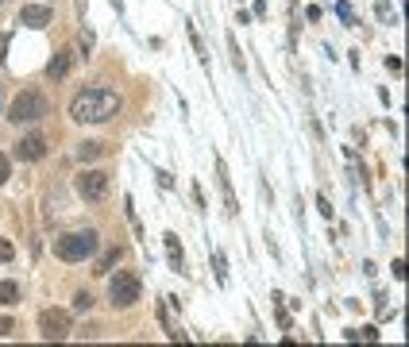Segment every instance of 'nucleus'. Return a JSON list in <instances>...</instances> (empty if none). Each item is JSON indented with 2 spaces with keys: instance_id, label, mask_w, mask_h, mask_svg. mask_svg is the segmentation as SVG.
<instances>
[{
  "instance_id": "f257e3e1",
  "label": "nucleus",
  "mask_w": 409,
  "mask_h": 347,
  "mask_svg": "<svg viewBox=\"0 0 409 347\" xmlns=\"http://www.w3.org/2000/svg\"><path fill=\"white\" fill-rule=\"evenodd\" d=\"M116 112H120V96L112 93V89H101V85L81 89V93L70 101V120H78V124H108Z\"/></svg>"
},
{
  "instance_id": "f03ea898",
  "label": "nucleus",
  "mask_w": 409,
  "mask_h": 347,
  "mask_svg": "<svg viewBox=\"0 0 409 347\" xmlns=\"http://www.w3.org/2000/svg\"><path fill=\"white\" fill-rule=\"evenodd\" d=\"M97 247H101L97 231H70V235H59V240H54V255H59L62 262H81V259H89V255H97Z\"/></svg>"
},
{
  "instance_id": "7ed1b4c3",
  "label": "nucleus",
  "mask_w": 409,
  "mask_h": 347,
  "mask_svg": "<svg viewBox=\"0 0 409 347\" xmlns=\"http://www.w3.org/2000/svg\"><path fill=\"white\" fill-rule=\"evenodd\" d=\"M43 116H47V96L35 93V89H23L8 108V120L12 124H39Z\"/></svg>"
},
{
  "instance_id": "20e7f679",
  "label": "nucleus",
  "mask_w": 409,
  "mask_h": 347,
  "mask_svg": "<svg viewBox=\"0 0 409 347\" xmlns=\"http://www.w3.org/2000/svg\"><path fill=\"white\" fill-rule=\"evenodd\" d=\"M108 301L116 308H132L139 301V274L132 270H116V278L108 282Z\"/></svg>"
},
{
  "instance_id": "39448f33",
  "label": "nucleus",
  "mask_w": 409,
  "mask_h": 347,
  "mask_svg": "<svg viewBox=\"0 0 409 347\" xmlns=\"http://www.w3.org/2000/svg\"><path fill=\"white\" fill-rule=\"evenodd\" d=\"M39 336L54 339V344L70 336V313L66 308H43L39 313Z\"/></svg>"
},
{
  "instance_id": "423d86ee",
  "label": "nucleus",
  "mask_w": 409,
  "mask_h": 347,
  "mask_svg": "<svg viewBox=\"0 0 409 347\" xmlns=\"http://www.w3.org/2000/svg\"><path fill=\"white\" fill-rule=\"evenodd\" d=\"M74 185H78L81 201H101V197L108 193V174L105 170H81Z\"/></svg>"
},
{
  "instance_id": "0eeeda50",
  "label": "nucleus",
  "mask_w": 409,
  "mask_h": 347,
  "mask_svg": "<svg viewBox=\"0 0 409 347\" xmlns=\"http://www.w3.org/2000/svg\"><path fill=\"white\" fill-rule=\"evenodd\" d=\"M216 182H220V193H224V212L228 216H240V201H235V189H232V178H228V162L216 154Z\"/></svg>"
},
{
  "instance_id": "6e6552de",
  "label": "nucleus",
  "mask_w": 409,
  "mask_h": 347,
  "mask_svg": "<svg viewBox=\"0 0 409 347\" xmlns=\"http://www.w3.org/2000/svg\"><path fill=\"white\" fill-rule=\"evenodd\" d=\"M12 154H16L20 162H39L43 154H47V139H43V135H23Z\"/></svg>"
},
{
  "instance_id": "1a4fd4ad",
  "label": "nucleus",
  "mask_w": 409,
  "mask_h": 347,
  "mask_svg": "<svg viewBox=\"0 0 409 347\" xmlns=\"http://www.w3.org/2000/svg\"><path fill=\"white\" fill-rule=\"evenodd\" d=\"M74 58H78L74 50H59V54L50 58V62H47V77H50V81H62V77L74 70Z\"/></svg>"
},
{
  "instance_id": "9d476101",
  "label": "nucleus",
  "mask_w": 409,
  "mask_h": 347,
  "mask_svg": "<svg viewBox=\"0 0 409 347\" xmlns=\"http://www.w3.org/2000/svg\"><path fill=\"white\" fill-rule=\"evenodd\" d=\"M20 23H23V28H35V31L47 28V23H50V8H47V4H28V8L20 12Z\"/></svg>"
},
{
  "instance_id": "9b49d317",
  "label": "nucleus",
  "mask_w": 409,
  "mask_h": 347,
  "mask_svg": "<svg viewBox=\"0 0 409 347\" xmlns=\"http://www.w3.org/2000/svg\"><path fill=\"white\" fill-rule=\"evenodd\" d=\"M162 240H166V259H170V266L182 270V243H178V235L174 231H166Z\"/></svg>"
},
{
  "instance_id": "f8f14e48",
  "label": "nucleus",
  "mask_w": 409,
  "mask_h": 347,
  "mask_svg": "<svg viewBox=\"0 0 409 347\" xmlns=\"http://www.w3.org/2000/svg\"><path fill=\"white\" fill-rule=\"evenodd\" d=\"M116 262H120V247H108L105 255H101V259H97V266H93V274H101V278H105V274H108V270H112V266H116Z\"/></svg>"
},
{
  "instance_id": "ddd939ff",
  "label": "nucleus",
  "mask_w": 409,
  "mask_h": 347,
  "mask_svg": "<svg viewBox=\"0 0 409 347\" xmlns=\"http://www.w3.org/2000/svg\"><path fill=\"white\" fill-rule=\"evenodd\" d=\"M185 31H189V43H193L197 58H201L204 66H209V47H204V39H201V31H197V23H185Z\"/></svg>"
},
{
  "instance_id": "4468645a",
  "label": "nucleus",
  "mask_w": 409,
  "mask_h": 347,
  "mask_svg": "<svg viewBox=\"0 0 409 347\" xmlns=\"http://www.w3.org/2000/svg\"><path fill=\"white\" fill-rule=\"evenodd\" d=\"M20 301V286L16 282H0V305H16Z\"/></svg>"
},
{
  "instance_id": "2eb2a0df",
  "label": "nucleus",
  "mask_w": 409,
  "mask_h": 347,
  "mask_svg": "<svg viewBox=\"0 0 409 347\" xmlns=\"http://www.w3.org/2000/svg\"><path fill=\"white\" fill-rule=\"evenodd\" d=\"M105 154V143H81L78 147V158L81 162H93V158H101Z\"/></svg>"
},
{
  "instance_id": "dca6fc26",
  "label": "nucleus",
  "mask_w": 409,
  "mask_h": 347,
  "mask_svg": "<svg viewBox=\"0 0 409 347\" xmlns=\"http://www.w3.org/2000/svg\"><path fill=\"white\" fill-rule=\"evenodd\" d=\"M213 266H216V282H220V286H228V262H224V255H220V251L213 255Z\"/></svg>"
},
{
  "instance_id": "f3484780",
  "label": "nucleus",
  "mask_w": 409,
  "mask_h": 347,
  "mask_svg": "<svg viewBox=\"0 0 409 347\" xmlns=\"http://www.w3.org/2000/svg\"><path fill=\"white\" fill-rule=\"evenodd\" d=\"M78 47H81V54H85V58L93 54V47H97V39H93V31H89V28L78 35Z\"/></svg>"
},
{
  "instance_id": "a211bd4d",
  "label": "nucleus",
  "mask_w": 409,
  "mask_h": 347,
  "mask_svg": "<svg viewBox=\"0 0 409 347\" xmlns=\"http://www.w3.org/2000/svg\"><path fill=\"white\" fill-rule=\"evenodd\" d=\"M228 50H232V66L244 70V54H240V47H235V35H228Z\"/></svg>"
},
{
  "instance_id": "6ab92c4d",
  "label": "nucleus",
  "mask_w": 409,
  "mask_h": 347,
  "mask_svg": "<svg viewBox=\"0 0 409 347\" xmlns=\"http://www.w3.org/2000/svg\"><path fill=\"white\" fill-rule=\"evenodd\" d=\"M336 16H340L344 23H348V28H355V16H351V4H344V0H340V4H336Z\"/></svg>"
},
{
  "instance_id": "aec40b11",
  "label": "nucleus",
  "mask_w": 409,
  "mask_h": 347,
  "mask_svg": "<svg viewBox=\"0 0 409 347\" xmlns=\"http://www.w3.org/2000/svg\"><path fill=\"white\" fill-rule=\"evenodd\" d=\"M74 308H78V313H89V308H93V297H89L85 289H81L78 297H74Z\"/></svg>"
},
{
  "instance_id": "412c9836",
  "label": "nucleus",
  "mask_w": 409,
  "mask_h": 347,
  "mask_svg": "<svg viewBox=\"0 0 409 347\" xmlns=\"http://www.w3.org/2000/svg\"><path fill=\"white\" fill-rule=\"evenodd\" d=\"M16 259V247H12V240H0V262H12Z\"/></svg>"
},
{
  "instance_id": "4be33fe9",
  "label": "nucleus",
  "mask_w": 409,
  "mask_h": 347,
  "mask_svg": "<svg viewBox=\"0 0 409 347\" xmlns=\"http://www.w3.org/2000/svg\"><path fill=\"white\" fill-rule=\"evenodd\" d=\"M379 16L386 19V23H394V12H390V0H379Z\"/></svg>"
},
{
  "instance_id": "5701e85b",
  "label": "nucleus",
  "mask_w": 409,
  "mask_h": 347,
  "mask_svg": "<svg viewBox=\"0 0 409 347\" xmlns=\"http://www.w3.org/2000/svg\"><path fill=\"white\" fill-rule=\"evenodd\" d=\"M317 209H321L324 216H332V201H328V197H324V193H321V197H317Z\"/></svg>"
},
{
  "instance_id": "b1692460",
  "label": "nucleus",
  "mask_w": 409,
  "mask_h": 347,
  "mask_svg": "<svg viewBox=\"0 0 409 347\" xmlns=\"http://www.w3.org/2000/svg\"><path fill=\"white\" fill-rule=\"evenodd\" d=\"M8 182V154H0V185Z\"/></svg>"
},
{
  "instance_id": "393cba45",
  "label": "nucleus",
  "mask_w": 409,
  "mask_h": 347,
  "mask_svg": "<svg viewBox=\"0 0 409 347\" xmlns=\"http://www.w3.org/2000/svg\"><path fill=\"white\" fill-rule=\"evenodd\" d=\"M394 278H406V259H394Z\"/></svg>"
},
{
  "instance_id": "a878e982",
  "label": "nucleus",
  "mask_w": 409,
  "mask_h": 347,
  "mask_svg": "<svg viewBox=\"0 0 409 347\" xmlns=\"http://www.w3.org/2000/svg\"><path fill=\"white\" fill-rule=\"evenodd\" d=\"M386 70H394V74H401V58H398V54H390V58H386Z\"/></svg>"
},
{
  "instance_id": "bb28decb",
  "label": "nucleus",
  "mask_w": 409,
  "mask_h": 347,
  "mask_svg": "<svg viewBox=\"0 0 409 347\" xmlns=\"http://www.w3.org/2000/svg\"><path fill=\"white\" fill-rule=\"evenodd\" d=\"M158 185H162V189H170V185H174V178H170L166 170H158Z\"/></svg>"
},
{
  "instance_id": "cd10ccee",
  "label": "nucleus",
  "mask_w": 409,
  "mask_h": 347,
  "mask_svg": "<svg viewBox=\"0 0 409 347\" xmlns=\"http://www.w3.org/2000/svg\"><path fill=\"white\" fill-rule=\"evenodd\" d=\"M193 201H197V209H204V189L201 185H193Z\"/></svg>"
},
{
  "instance_id": "c85d7f7f",
  "label": "nucleus",
  "mask_w": 409,
  "mask_h": 347,
  "mask_svg": "<svg viewBox=\"0 0 409 347\" xmlns=\"http://www.w3.org/2000/svg\"><path fill=\"white\" fill-rule=\"evenodd\" d=\"M8 332H12V320H8V317H0V336H8Z\"/></svg>"
},
{
  "instance_id": "c756f323",
  "label": "nucleus",
  "mask_w": 409,
  "mask_h": 347,
  "mask_svg": "<svg viewBox=\"0 0 409 347\" xmlns=\"http://www.w3.org/2000/svg\"><path fill=\"white\" fill-rule=\"evenodd\" d=\"M0 4H4V0H0Z\"/></svg>"
}]
</instances>
